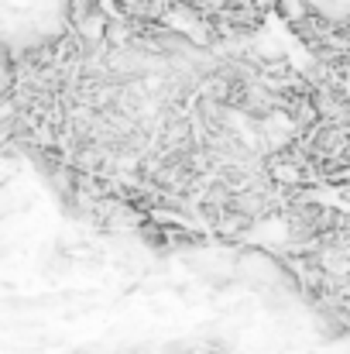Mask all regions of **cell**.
Returning a JSON list of instances; mask_svg holds the SVG:
<instances>
[{
	"mask_svg": "<svg viewBox=\"0 0 350 354\" xmlns=\"http://www.w3.org/2000/svg\"><path fill=\"white\" fill-rule=\"evenodd\" d=\"M251 41L66 0L62 31L3 59L7 145L104 234L244 244L278 227L275 155L316 107L306 62Z\"/></svg>",
	"mask_w": 350,
	"mask_h": 354,
	"instance_id": "6da1fadb",
	"label": "cell"
}]
</instances>
